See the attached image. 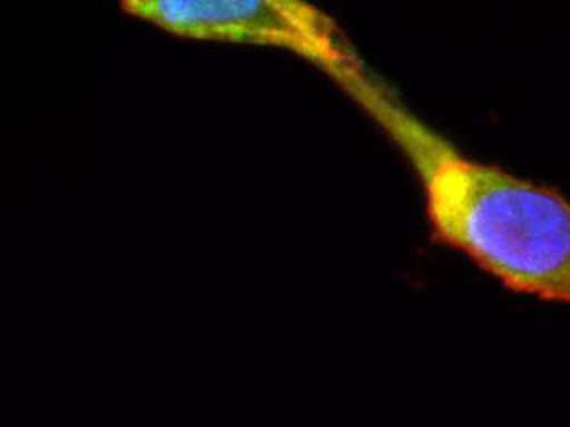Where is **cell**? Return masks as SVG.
I'll list each match as a JSON object with an SVG mask.
<instances>
[{"label": "cell", "mask_w": 570, "mask_h": 427, "mask_svg": "<svg viewBox=\"0 0 570 427\" xmlns=\"http://www.w3.org/2000/svg\"><path fill=\"white\" fill-rule=\"evenodd\" d=\"M422 184L431 237L514 293L570 304V201L468 158L406 109L370 69L340 83Z\"/></svg>", "instance_id": "6da1fadb"}, {"label": "cell", "mask_w": 570, "mask_h": 427, "mask_svg": "<svg viewBox=\"0 0 570 427\" xmlns=\"http://www.w3.org/2000/svg\"><path fill=\"white\" fill-rule=\"evenodd\" d=\"M118 7L184 40L291 51L333 83L366 68L336 20L301 0H121Z\"/></svg>", "instance_id": "7a4b0ae2"}]
</instances>
